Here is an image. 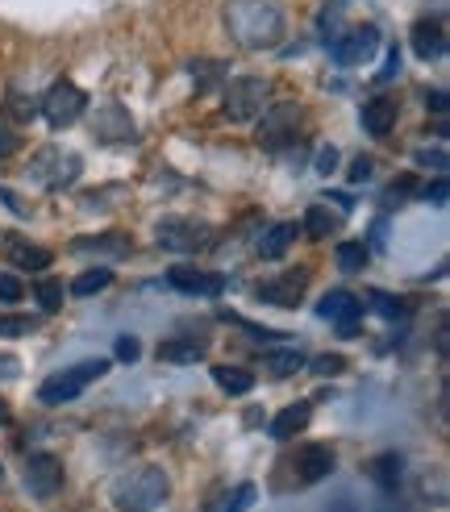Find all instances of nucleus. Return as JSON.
<instances>
[{
    "label": "nucleus",
    "instance_id": "1",
    "mask_svg": "<svg viewBox=\"0 0 450 512\" xmlns=\"http://www.w3.org/2000/svg\"><path fill=\"white\" fill-rule=\"evenodd\" d=\"M284 5L280 0H230L225 9V34L242 50H275L284 42Z\"/></svg>",
    "mask_w": 450,
    "mask_h": 512
},
{
    "label": "nucleus",
    "instance_id": "2",
    "mask_svg": "<svg viewBox=\"0 0 450 512\" xmlns=\"http://www.w3.org/2000/svg\"><path fill=\"white\" fill-rule=\"evenodd\" d=\"M167 496H171L167 471H163V467H138V471H130V475L117 479L113 508H117V512H150V508H159Z\"/></svg>",
    "mask_w": 450,
    "mask_h": 512
},
{
    "label": "nucleus",
    "instance_id": "3",
    "mask_svg": "<svg viewBox=\"0 0 450 512\" xmlns=\"http://www.w3.org/2000/svg\"><path fill=\"white\" fill-rule=\"evenodd\" d=\"M105 371H109V358H84V363H75V367H63V371H55L50 379H42L38 400L50 404V408L71 404V400H80Z\"/></svg>",
    "mask_w": 450,
    "mask_h": 512
},
{
    "label": "nucleus",
    "instance_id": "4",
    "mask_svg": "<svg viewBox=\"0 0 450 512\" xmlns=\"http://www.w3.org/2000/svg\"><path fill=\"white\" fill-rule=\"evenodd\" d=\"M80 171H84V159L75 155V150H63V146H42L30 159V179L46 192L71 188L75 179H80Z\"/></svg>",
    "mask_w": 450,
    "mask_h": 512
},
{
    "label": "nucleus",
    "instance_id": "5",
    "mask_svg": "<svg viewBox=\"0 0 450 512\" xmlns=\"http://www.w3.org/2000/svg\"><path fill=\"white\" fill-rule=\"evenodd\" d=\"M267 105H271V80H263V75H242V80H230L221 92V113L230 121H255Z\"/></svg>",
    "mask_w": 450,
    "mask_h": 512
},
{
    "label": "nucleus",
    "instance_id": "6",
    "mask_svg": "<svg viewBox=\"0 0 450 512\" xmlns=\"http://www.w3.org/2000/svg\"><path fill=\"white\" fill-rule=\"evenodd\" d=\"M155 242L171 254H196V250L213 246V225L200 217H163L155 225Z\"/></svg>",
    "mask_w": 450,
    "mask_h": 512
},
{
    "label": "nucleus",
    "instance_id": "7",
    "mask_svg": "<svg viewBox=\"0 0 450 512\" xmlns=\"http://www.w3.org/2000/svg\"><path fill=\"white\" fill-rule=\"evenodd\" d=\"M38 109H42V117L55 125V130H67V125H75L84 117V109H88V96L75 88L71 80H55L50 84V92L38 100Z\"/></svg>",
    "mask_w": 450,
    "mask_h": 512
},
{
    "label": "nucleus",
    "instance_id": "8",
    "mask_svg": "<svg viewBox=\"0 0 450 512\" xmlns=\"http://www.w3.org/2000/svg\"><path fill=\"white\" fill-rule=\"evenodd\" d=\"M296 125H300V105L296 100H271V105L259 113V146L263 150H280L284 142L296 138Z\"/></svg>",
    "mask_w": 450,
    "mask_h": 512
},
{
    "label": "nucleus",
    "instance_id": "9",
    "mask_svg": "<svg viewBox=\"0 0 450 512\" xmlns=\"http://www.w3.org/2000/svg\"><path fill=\"white\" fill-rule=\"evenodd\" d=\"M63 479H67L63 475V458L46 454V450L25 458V492H30L34 500H55L63 492Z\"/></svg>",
    "mask_w": 450,
    "mask_h": 512
},
{
    "label": "nucleus",
    "instance_id": "10",
    "mask_svg": "<svg viewBox=\"0 0 450 512\" xmlns=\"http://www.w3.org/2000/svg\"><path fill=\"white\" fill-rule=\"evenodd\" d=\"M317 313L325 321H334L338 325V338H359V317H363V296L355 292H346V288H334V292H325L321 304H317Z\"/></svg>",
    "mask_w": 450,
    "mask_h": 512
},
{
    "label": "nucleus",
    "instance_id": "11",
    "mask_svg": "<svg viewBox=\"0 0 450 512\" xmlns=\"http://www.w3.org/2000/svg\"><path fill=\"white\" fill-rule=\"evenodd\" d=\"M305 288H309V271H284L275 279H259L255 284V296L263 304H275V309H296L300 300H305Z\"/></svg>",
    "mask_w": 450,
    "mask_h": 512
},
{
    "label": "nucleus",
    "instance_id": "12",
    "mask_svg": "<svg viewBox=\"0 0 450 512\" xmlns=\"http://www.w3.org/2000/svg\"><path fill=\"white\" fill-rule=\"evenodd\" d=\"M375 50H380V30H375V25H359V30H350V34L330 42V55L338 67H359L375 55Z\"/></svg>",
    "mask_w": 450,
    "mask_h": 512
},
{
    "label": "nucleus",
    "instance_id": "13",
    "mask_svg": "<svg viewBox=\"0 0 450 512\" xmlns=\"http://www.w3.org/2000/svg\"><path fill=\"white\" fill-rule=\"evenodd\" d=\"M92 134L100 142H134L138 125H134V117H130V109H125V105L105 100V105H96V113H92Z\"/></svg>",
    "mask_w": 450,
    "mask_h": 512
},
{
    "label": "nucleus",
    "instance_id": "14",
    "mask_svg": "<svg viewBox=\"0 0 450 512\" xmlns=\"http://www.w3.org/2000/svg\"><path fill=\"white\" fill-rule=\"evenodd\" d=\"M167 284L184 296H221L225 292V275L217 271H200V267H171Z\"/></svg>",
    "mask_w": 450,
    "mask_h": 512
},
{
    "label": "nucleus",
    "instance_id": "15",
    "mask_svg": "<svg viewBox=\"0 0 450 512\" xmlns=\"http://www.w3.org/2000/svg\"><path fill=\"white\" fill-rule=\"evenodd\" d=\"M134 250L130 234L121 229H109V234H92V238H75L71 242V254H96V259H125Z\"/></svg>",
    "mask_w": 450,
    "mask_h": 512
},
{
    "label": "nucleus",
    "instance_id": "16",
    "mask_svg": "<svg viewBox=\"0 0 450 512\" xmlns=\"http://www.w3.org/2000/svg\"><path fill=\"white\" fill-rule=\"evenodd\" d=\"M5 263L17 267V271H46L50 267V250L30 242V238H21V234H13V238H5Z\"/></svg>",
    "mask_w": 450,
    "mask_h": 512
},
{
    "label": "nucleus",
    "instance_id": "17",
    "mask_svg": "<svg viewBox=\"0 0 450 512\" xmlns=\"http://www.w3.org/2000/svg\"><path fill=\"white\" fill-rule=\"evenodd\" d=\"M292 467H296L300 483H317V479H325V475H334V450L321 446V442H309V446H300V454H296Z\"/></svg>",
    "mask_w": 450,
    "mask_h": 512
},
{
    "label": "nucleus",
    "instance_id": "18",
    "mask_svg": "<svg viewBox=\"0 0 450 512\" xmlns=\"http://www.w3.org/2000/svg\"><path fill=\"white\" fill-rule=\"evenodd\" d=\"M363 130L371 134V138H388V130L396 125V117H400V105L392 96H371V100H363Z\"/></svg>",
    "mask_w": 450,
    "mask_h": 512
},
{
    "label": "nucleus",
    "instance_id": "19",
    "mask_svg": "<svg viewBox=\"0 0 450 512\" xmlns=\"http://www.w3.org/2000/svg\"><path fill=\"white\" fill-rule=\"evenodd\" d=\"M159 363H175V367H188V363H200V358L209 354V338H196V334H188V338H167V342H159Z\"/></svg>",
    "mask_w": 450,
    "mask_h": 512
},
{
    "label": "nucleus",
    "instance_id": "20",
    "mask_svg": "<svg viewBox=\"0 0 450 512\" xmlns=\"http://www.w3.org/2000/svg\"><path fill=\"white\" fill-rule=\"evenodd\" d=\"M296 234H300V229H296V221H275V225L267 229V234L259 238V259H267V263H280L284 254L292 250Z\"/></svg>",
    "mask_w": 450,
    "mask_h": 512
},
{
    "label": "nucleus",
    "instance_id": "21",
    "mask_svg": "<svg viewBox=\"0 0 450 512\" xmlns=\"http://www.w3.org/2000/svg\"><path fill=\"white\" fill-rule=\"evenodd\" d=\"M413 50H417V59H425V63L438 59L442 50H446V34H442V21L438 17L434 21L425 17V21L413 25Z\"/></svg>",
    "mask_w": 450,
    "mask_h": 512
},
{
    "label": "nucleus",
    "instance_id": "22",
    "mask_svg": "<svg viewBox=\"0 0 450 512\" xmlns=\"http://www.w3.org/2000/svg\"><path fill=\"white\" fill-rule=\"evenodd\" d=\"M309 417H313V404H309V400H300V404H288L284 413L271 421V438H275V442H288V438H296V433H305Z\"/></svg>",
    "mask_w": 450,
    "mask_h": 512
},
{
    "label": "nucleus",
    "instance_id": "23",
    "mask_svg": "<svg viewBox=\"0 0 450 512\" xmlns=\"http://www.w3.org/2000/svg\"><path fill=\"white\" fill-rule=\"evenodd\" d=\"M400 475H405V458H400L396 450H388V454H375V463H371V479L380 483V492H396L400 488Z\"/></svg>",
    "mask_w": 450,
    "mask_h": 512
},
{
    "label": "nucleus",
    "instance_id": "24",
    "mask_svg": "<svg viewBox=\"0 0 450 512\" xmlns=\"http://www.w3.org/2000/svg\"><path fill=\"white\" fill-rule=\"evenodd\" d=\"M255 496H259L255 483H238V488H230V492H221L217 500H209L205 512H246L250 504H255Z\"/></svg>",
    "mask_w": 450,
    "mask_h": 512
},
{
    "label": "nucleus",
    "instance_id": "25",
    "mask_svg": "<svg viewBox=\"0 0 450 512\" xmlns=\"http://www.w3.org/2000/svg\"><path fill=\"white\" fill-rule=\"evenodd\" d=\"M213 383H217L221 392H230V396H246L250 388H255V375H250L246 367L221 363V367H213Z\"/></svg>",
    "mask_w": 450,
    "mask_h": 512
},
{
    "label": "nucleus",
    "instance_id": "26",
    "mask_svg": "<svg viewBox=\"0 0 450 512\" xmlns=\"http://www.w3.org/2000/svg\"><path fill=\"white\" fill-rule=\"evenodd\" d=\"M342 229V217L330 213V204H309V213H305V234L309 238H330Z\"/></svg>",
    "mask_w": 450,
    "mask_h": 512
},
{
    "label": "nucleus",
    "instance_id": "27",
    "mask_svg": "<svg viewBox=\"0 0 450 512\" xmlns=\"http://www.w3.org/2000/svg\"><path fill=\"white\" fill-rule=\"evenodd\" d=\"M109 284H113V267H92V271H84V275H75L67 292L84 300V296H96V292H105Z\"/></svg>",
    "mask_w": 450,
    "mask_h": 512
},
{
    "label": "nucleus",
    "instance_id": "28",
    "mask_svg": "<svg viewBox=\"0 0 450 512\" xmlns=\"http://www.w3.org/2000/svg\"><path fill=\"white\" fill-rule=\"evenodd\" d=\"M263 367L271 371V375H296L300 367H305V354H300V350H267L263 354Z\"/></svg>",
    "mask_w": 450,
    "mask_h": 512
},
{
    "label": "nucleus",
    "instance_id": "29",
    "mask_svg": "<svg viewBox=\"0 0 450 512\" xmlns=\"http://www.w3.org/2000/svg\"><path fill=\"white\" fill-rule=\"evenodd\" d=\"M334 259H338V271L355 275V271H363V267H367V246H363V242H338Z\"/></svg>",
    "mask_w": 450,
    "mask_h": 512
},
{
    "label": "nucleus",
    "instance_id": "30",
    "mask_svg": "<svg viewBox=\"0 0 450 512\" xmlns=\"http://www.w3.org/2000/svg\"><path fill=\"white\" fill-rule=\"evenodd\" d=\"M34 296H38V304H42V313H59L67 288H63V279H50V275H46V279H38Z\"/></svg>",
    "mask_w": 450,
    "mask_h": 512
},
{
    "label": "nucleus",
    "instance_id": "31",
    "mask_svg": "<svg viewBox=\"0 0 450 512\" xmlns=\"http://www.w3.org/2000/svg\"><path fill=\"white\" fill-rule=\"evenodd\" d=\"M367 300H371V309H375V313H380V317H388V321H396V317H405V304H400L396 296H388V292H371Z\"/></svg>",
    "mask_w": 450,
    "mask_h": 512
},
{
    "label": "nucleus",
    "instance_id": "32",
    "mask_svg": "<svg viewBox=\"0 0 450 512\" xmlns=\"http://www.w3.org/2000/svg\"><path fill=\"white\" fill-rule=\"evenodd\" d=\"M225 321H230V325H242V329H246V334L255 338V342H280V338H284L280 329H263V325H250V321H246V317H238V313H225Z\"/></svg>",
    "mask_w": 450,
    "mask_h": 512
},
{
    "label": "nucleus",
    "instance_id": "33",
    "mask_svg": "<svg viewBox=\"0 0 450 512\" xmlns=\"http://www.w3.org/2000/svg\"><path fill=\"white\" fill-rule=\"evenodd\" d=\"M413 192H417V179L413 175H400V179H392V184H388L384 200L388 204H405V196H413Z\"/></svg>",
    "mask_w": 450,
    "mask_h": 512
},
{
    "label": "nucleus",
    "instance_id": "34",
    "mask_svg": "<svg viewBox=\"0 0 450 512\" xmlns=\"http://www.w3.org/2000/svg\"><path fill=\"white\" fill-rule=\"evenodd\" d=\"M34 317H0V334L5 338H25V334H34Z\"/></svg>",
    "mask_w": 450,
    "mask_h": 512
},
{
    "label": "nucleus",
    "instance_id": "35",
    "mask_svg": "<svg viewBox=\"0 0 450 512\" xmlns=\"http://www.w3.org/2000/svg\"><path fill=\"white\" fill-rule=\"evenodd\" d=\"M313 371L317 375H342L346 371V358L342 354H317L313 358Z\"/></svg>",
    "mask_w": 450,
    "mask_h": 512
},
{
    "label": "nucleus",
    "instance_id": "36",
    "mask_svg": "<svg viewBox=\"0 0 450 512\" xmlns=\"http://www.w3.org/2000/svg\"><path fill=\"white\" fill-rule=\"evenodd\" d=\"M21 296H25L21 279H17V275H9V271H0V300H5V304H17Z\"/></svg>",
    "mask_w": 450,
    "mask_h": 512
},
{
    "label": "nucleus",
    "instance_id": "37",
    "mask_svg": "<svg viewBox=\"0 0 450 512\" xmlns=\"http://www.w3.org/2000/svg\"><path fill=\"white\" fill-rule=\"evenodd\" d=\"M417 196H421L425 204H434V209H442V204H446V179L438 175V179H434V184H425V188H417Z\"/></svg>",
    "mask_w": 450,
    "mask_h": 512
},
{
    "label": "nucleus",
    "instance_id": "38",
    "mask_svg": "<svg viewBox=\"0 0 450 512\" xmlns=\"http://www.w3.org/2000/svg\"><path fill=\"white\" fill-rule=\"evenodd\" d=\"M334 167H338V146H321V150H317L313 171H317V175H330Z\"/></svg>",
    "mask_w": 450,
    "mask_h": 512
},
{
    "label": "nucleus",
    "instance_id": "39",
    "mask_svg": "<svg viewBox=\"0 0 450 512\" xmlns=\"http://www.w3.org/2000/svg\"><path fill=\"white\" fill-rule=\"evenodd\" d=\"M375 175V163L367 155H359L355 163H350V184H367V179Z\"/></svg>",
    "mask_w": 450,
    "mask_h": 512
},
{
    "label": "nucleus",
    "instance_id": "40",
    "mask_svg": "<svg viewBox=\"0 0 450 512\" xmlns=\"http://www.w3.org/2000/svg\"><path fill=\"white\" fill-rule=\"evenodd\" d=\"M417 167H434L442 175L446 171V150H417Z\"/></svg>",
    "mask_w": 450,
    "mask_h": 512
},
{
    "label": "nucleus",
    "instance_id": "41",
    "mask_svg": "<svg viewBox=\"0 0 450 512\" xmlns=\"http://www.w3.org/2000/svg\"><path fill=\"white\" fill-rule=\"evenodd\" d=\"M113 354L121 358V363H134V358L142 354V346H138V338L125 334V338H117V350H113Z\"/></svg>",
    "mask_w": 450,
    "mask_h": 512
},
{
    "label": "nucleus",
    "instance_id": "42",
    "mask_svg": "<svg viewBox=\"0 0 450 512\" xmlns=\"http://www.w3.org/2000/svg\"><path fill=\"white\" fill-rule=\"evenodd\" d=\"M396 75H400V50H396V46H388V59H384V71H380V75H375V80H380V84H388V80H396Z\"/></svg>",
    "mask_w": 450,
    "mask_h": 512
},
{
    "label": "nucleus",
    "instance_id": "43",
    "mask_svg": "<svg viewBox=\"0 0 450 512\" xmlns=\"http://www.w3.org/2000/svg\"><path fill=\"white\" fill-rule=\"evenodd\" d=\"M9 113H13V117H21V121H30V117L38 113V100H30V105H25V96H17V92H13V100H9Z\"/></svg>",
    "mask_w": 450,
    "mask_h": 512
},
{
    "label": "nucleus",
    "instance_id": "44",
    "mask_svg": "<svg viewBox=\"0 0 450 512\" xmlns=\"http://www.w3.org/2000/svg\"><path fill=\"white\" fill-rule=\"evenodd\" d=\"M192 75H200V84H213L217 80V75H221V63H192Z\"/></svg>",
    "mask_w": 450,
    "mask_h": 512
},
{
    "label": "nucleus",
    "instance_id": "45",
    "mask_svg": "<svg viewBox=\"0 0 450 512\" xmlns=\"http://www.w3.org/2000/svg\"><path fill=\"white\" fill-rule=\"evenodd\" d=\"M13 155H17V134L0 130V163H5V159H13Z\"/></svg>",
    "mask_w": 450,
    "mask_h": 512
},
{
    "label": "nucleus",
    "instance_id": "46",
    "mask_svg": "<svg viewBox=\"0 0 450 512\" xmlns=\"http://www.w3.org/2000/svg\"><path fill=\"white\" fill-rule=\"evenodd\" d=\"M425 105H430L438 117H446V92L438 88V92H430V96H425Z\"/></svg>",
    "mask_w": 450,
    "mask_h": 512
},
{
    "label": "nucleus",
    "instance_id": "47",
    "mask_svg": "<svg viewBox=\"0 0 450 512\" xmlns=\"http://www.w3.org/2000/svg\"><path fill=\"white\" fill-rule=\"evenodd\" d=\"M13 375H17V358L0 354V379H13Z\"/></svg>",
    "mask_w": 450,
    "mask_h": 512
},
{
    "label": "nucleus",
    "instance_id": "48",
    "mask_svg": "<svg viewBox=\"0 0 450 512\" xmlns=\"http://www.w3.org/2000/svg\"><path fill=\"white\" fill-rule=\"evenodd\" d=\"M0 200H5V204H9V209H13V213H17V217H21V213H25V204H21V200H17V196H13V192H5V188H0Z\"/></svg>",
    "mask_w": 450,
    "mask_h": 512
},
{
    "label": "nucleus",
    "instance_id": "49",
    "mask_svg": "<svg viewBox=\"0 0 450 512\" xmlns=\"http://www.w3.org/2000/svg\"><path fill=\"white\" fill-rule=\"evenodd\" d=\"M438 358H446V325H438Z\"/></svg>",
    "mask_w": 450,
    "mask_h": 512
},
{
    "label": "nucleus",
    "instance_id": "50",
    "mask_svg": "<svg viewBox=\"0 0 450 512\" xmlns=\"http://www.w3.org/2000/svg\"><path fill=\"white\" fill-rule=\"evenodd\" d=\"M9 421V404H0V425H5Z\"/></svg>",
    "mask_w": 450,
    "mask_h": 512
},
{
    "label": "nucleus",
    "instance_id": "51",
    "mask_svg": "<svg viewBox=\"0 0 450 512\" xmlns=\"http://www.w3.org/2000/svg\"><path fill=\"white\" fill-rule=\"evenodd\" d=\"M0 479H5V467H0Z\"/></svg>",
    "mask_w": 450,
    "mask_h": 512
}]
</instances>
